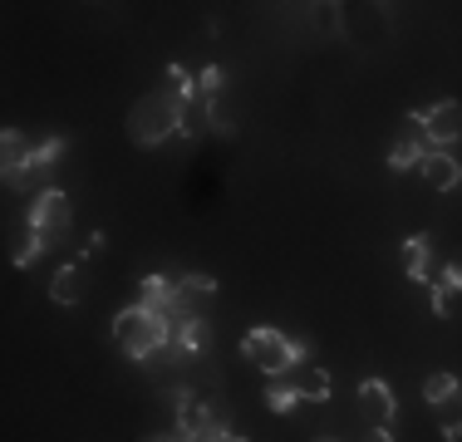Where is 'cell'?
Masks as SVG:
<instances>
[{
    "instance_id": "8fae6325",
    "label": "cell",
    "mask_w": 462,
    "mask_h": 442,
    "mask_svg": "<svg viewBox=\"0 0 462 442\" xmlns=\"http://www.w3.org/2000/svg\"><path fill=\"white\" fill-rule=\"evenodd\" d=\"M291 379H295L300 403H325V398H329V373L320 369V364H295Z\"/></svg>"
},
{
    "instance_id": "83f0119b",
    "label": "cell",
    "mask_w": 462,
    "mask_h": 442,
    "mask_svg": "<svg viewBox=\"0 0 462 442\" xmlns=\"http://www.w3.org/2000/svg\"><path fill=\"white\" fill-rule=\"evenodd\" d=\"M182 442H192V437H182Z\"/></svg>"
},
{
    "instance_id": "484cf974",
    "label": "cell",
    "mask_w": 462,
    "mask_h": 442,
    "mask_svg": "<svg viewBox=\"0 0 462 442\" xmlns=\"http://www.w3.org/2000/svg\"><path fill=\"white\" fill-rule=\"evenodd\" d=\"M226 442H246V437H241V433H231V437H226Z\"/></svg>"
},
{
    "instance_id": "603a6c76",
    "label": "cell",
    "mask_w": 462,
    "mask_h": 442,
    "mask_svg": "<svg viewBox=\"0 0 462 442\" xmlns=\"http://www.w3.org/2000/svg\"><path fill=\"white\" fill-rule=\"evenodd\" d=\"M443 285H453V290L462 295V261H453V265H443V275H438Z\"/></svg>"
},
{
    "instance_id": "5bb4252c",
    "label": "cell",
    "mask_w": 462,
    "mask_h": 442,
    "mask_svg": "<svg viewBox=\"0 0 462 442\" xmlns=\"http://www.w3.org/2000/svg\"><path fill=\"white\" fill-rule=\"evenodd\" d=\"M50 300H60V305H79V300H84V265H79V261H74V265H60V271H54Z\"/></svg>"
},
{
    "instance_id": "5b68a950",
    "label": "cell",
    "mask_w": 462,
    "mask_h": 442,
    "mask_svg": "<svg viewBox=\"0 0 462 442\" xmlns=\"http://www.w3.org/2000/svg\"><path fill=\"white\" fill-rule=\"evenodd\" d=\"M418 118V128H423V138H428V148H453V143L462 138V104L457 98H438L433 108H423V114H413Z\"/></svg>"
},
{
    "instance_id": "ba28073f",
    "label": "cell",
    "mask_w": 462,
    "mask_h": 442,
    "mask_svg": "<svg viewBox=\"0 0 462 442\" xmlns=\"http://www.w3.org/2000/svg\"><path fill=\"white\" fill-rule=\"evenodd\" d=\"M418 172H423V182L433 187V192H453V187H462V162L453 158V152L428 148L423 162H418Z\"/></svg>"
},
{
    "instance_id": "9c48e42d",
    "label": "cell",
    "mask_w": 462,
    "mask_h": 442,
    "mask_svg": "<svg viewBox=\"0 0 462 442\" xmlns=\"http://www.w3.org/2000/svg\"><path fill=\"white\" fill-rule=\"evenodd\" d=\"M423 152H428V138H423V128H418V118L409 114V128H403L399 143L389 148V172H413L418 162H423Z\"/></svg>"
},
{
    "instance_id": "e0dca14e",
    "label": "cell",
    "mask_w": 462,
    "mask_h": 442,
    "mask_svg": "<svg viewBox=\"0 0 462 442\" xmlns=\"http://www.w3.org/2000/svg\"><path fill=\"white\" fill-rule=\"evenodd\" d=\"M453 398H462V383L453 373H428L423 379V403L428 408H443V403H453Z\"/></svg>"
},
{
    "instance_id": "d4e9b609",
    "label": "cell",
    "mask_w": 462,
    "mask_h": 442,
    "mask_svg": "<svg viewBox=\"0 0 462 442\" xmlns=\"http://www.w3.org/2000/svg\"><path fill=\"white\" fill-rule=\"evenodd\" d=\"M143 442H182L178 433H172V437H143Z\"/></svg>"
},
{
    "instance_id": "277c9868",
    "label": "cell",
    "mask_w": 462,
    "mask_h": 442,
    "mask_svg": "<svg viewBox=\"0 0 462 442\" xmlns=\"http://www.w3.org/2000/svg\"><path fill=\"white\" fill-rule=\"evenodd\" d=\"M64 148H69V143L60 138V133H50V138H40L35 143V152H30V162L20 172H10L5 177V187L10 192H50V172H54V162L64 158Z\"/></svg>"
},
{
    "instance_id": "3957f363",
    "label": "cell",
    "mask_w": 462,
    "mask_h": 442,
    "mask_svg": "<svg viewBox=\"0 0 462 442\" xmlns=\"http://www.w3.org/2000/svg\"><path fill=\"white\" fill-rule=\"evenodd\" d=\"M241 354H246V364H256L261 373H291L295 364H305V354H310V345H300V339L281 335L276 325H256L241 335Z\"/></svg>"
},
{
    "instance_id": "ac0fdd59",
    "label": "cell",
    "mask_w": 462,
    "mask_h": 442,
    "mask_svg": "<svg viewBox=\"0 0 462 442\" xmlns=\"http://www.w3.org/2000/svg\"><path fill=\"white\" fill-rule=\"evenodd\" d=\"M172 295H178V281H168V275H143V300H138V305L162 309V315H168Z\"/></svg>"
},
{
    "instance_id": "44dd1931",
    "label": "cell",
    "mask_w": 462,
    "mask_h": 442,
    "mask_svg": "<svg viewBox=\"0 0 462 442\" xmlns=\"http://www.w3.org/2000/svg\"><path fill=\"white\" fill-rule=\"evenodd\" d=\"M428 295H433V315H438V319H448V315L457 309V290H453V285L438 281V285H428Z\"/></svg>"
},
{
    "instance_id": "7402d4cb",
    "label": "cell",
    "mask_w": 462,
    "mask_h": 442,
    "mask_svg": "<svg viewBox=\"0 0 462 442\" xmlns=\"http://www.w3.org/2000/svg\"><path fill=\"white\" fill-rule=\"evenodd\" d=\"M182 285H187V290H197V295H207V300L217 295V281H212L207 271H187V275H182Z\"/></svg>"
},
{
    "instance_id": "9a60e30c",
    "label": "cell",
    "mask_w": 462,
    "mask_h": 442,
    "mask_svg": "<svg viewBox=\"0 0 462 442\" xmlns=\"http://www.w3.org/2000/svg\"><path fill=\"white\" fill-rule=\"evenodd\" d=\"M261 403H266L271 413H281V418L291 413V408L300 403V393H295V379H291V373H271L266 389H261Z\"/></svg>"
},
{
    "instance_id": "d6986e66",
    "label": "cell",
    "mask_w": 462,
    "mask_h": 442,
    "mask_svg": "<svg viewBox=\"0 0 462 442\" xmlns=\"http://www.w3.org/2000/svg\"><path fill=\"white\" fill-rule=\"evenodd\" d=\"M438 413V423H443V437L448 442H462V398H453V403H443V408H433Z\"/></svg>"
},
{
    "instance_id": "4fadbf2b",
    "label": "cell",
    "mask_w": 462,
    "mask_h": 442,
    "mask_svg": "<svg viewBox=\"0 0 462 442\" xmlns=\"http://www.w3.org/2000/svg\"><path fill=\"white\" fill-rule=\"evenodd\" d=\"M30 152H35V143H30L20 128H5V133H0V168H5V177L25 168Z\"/></svg>"
},
{
    "instance_id": "2e32d148",
    "label": "cell",
    "mask_w": 462,
    "mask_h": 442,
    "mask_svg": "<svg viewBox=\"0 0 462 442\" xmlns=\"http://www.w3.org/2000/svg\"><path fill=\"white\" fill-rule=\"evenodd\" d=\"M207 339H212V329H207V319H182V325H172V349H187V354H202Z\"/></svg>"
},
{
    "instance_id": "8992f818",
    "label": "cell",
    "mask_w": 462,
    "mask_h": 442,
    "mask_svg": "<svg viewBox=\"0 0 462 442\" xmlns=\"http://www.w3.org/2000/svg\"><path fill=\"white\" fill-rule=\"evenodd\" d=\"M25 221H30V231H40V236H60V231H69L74 207H69V197H64L60 187H50V192L30 197Z\"/></svg>"
},
{
    "instance_id": "6da1fadb",
    "label": "cell",
    "mask_w": 462,
    "mask_h": 442,
    "mask_svg": "<svg viewBox=\"0 0 462 442\" xmlns=\"http://www.w3.org/2000/svg\"><path fill=\"white\" fill-rule=\"evenodd\" d=\"M182 128H187V104L172 88H152V94H143L138 104L128 108V143H134V148H158L172 133L182 138Z\"/></svg>"
},
{
    "instance_id": "30bf717a",
    "label": "cell",
    "mask_w": 462,
    "mask_h": 442,
    "mask_svg": "<svg viewBox=\"0 0 462 442\" xmlns=\"http://www.w3.org/2000/svg\"><path fill=\"white\" fill-rule=\"evenodd\" d=\"M172 408H178V437H197L202 428L217 423V413L197 393H172Z\"/></svg>"
},
{
    "instance_id": "cb8c5ba5",
    "label": "cell",
    "mask_w": 462,
    "mask_h": 442,
    "mask_svg": "<svg viewBox=\"0 0 462 442\" xmlns=\"http://www.w3.org/2000/svg\"><path fill=\"white\" fill-rule=\"evenodd\" d=\"M365 442H393V433H389V428H369Z\"/></svg>"
},
{
    "instance_id": "52a82bcc",
    "label": "cell",
    "mask_w": 462,
    "mask_h": 442,
    "mask_svg": "<svg viewBox=\"0 0 462 442\" xmlns=\"http://www.w3.org/2000/svg\"><path fill=\"white\" fill-rule=\"evenodd\" d=\"M393 413H399V398L383 379H365L359 383V418H365V428H389Z\"/></svg>"
},
{
    "instance_id": "7c38bea8",
    "label": "cell",
    "mask_w": 462,
    "mask_h": 442,
    "mask_svg": "<svg viewBox=\"0 0 462 442\" xmlns=\"http://www.w3.org/2000/svg\"><path fill=\"white\" fill-rule=\"evenodd\" d=\"M428 265H433V236H409L403 241V275L409 281H428Z\"/></svg>"
},
{
    "instance_id": "ffe728a7",
    "label": "cell",
    "mask_w": 462,
    "mask_h": 442,
    "mask_svg": "<svg viewBox=\"0 0 462 442\" xmlns=\"http://www.w3.org/2000/svg\"><path fill=\"white\" fill-rule=\"evenodd\" d=\"M45 241H50V236H40V231H30V236H25V246H20L10 261H15L20 271H25V265H35L40 256H45Z\"/></svg>"
},
{
    "instance_id": "7a4b0ae2",
    "label": "cell",
    "mask_w": 462,
    "mask_h": 442,
    "mask_svg": "<svg viewBox=\"0 0 462 442\" xmlns=\"http://www.w3.org/2000/svg\"><path fill=\"white\" fill-rule=\"evenodd\" d=\"M114 345L128 354V359H152V354L172 349V319L162 309L148 305H128L124 315L114 319Z\"/></svg>"
},
{
    "instance_id": "4316f807",
    "label": "cell",
    "mask_w": 462,
    "mask_h": 442,
    "mask_svg": "<svg viewBox=\"0 0 462 442\" xmlns=\"http://www.w3.org/2000/svg\"><path fill=\"white\" fill-rule=\"evenodd\" d=\"M320 442H335V437H320Z\"/></svg>"
}]
</instances>
